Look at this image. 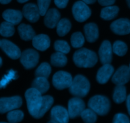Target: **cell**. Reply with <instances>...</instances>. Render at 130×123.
I'll return each instance as SVG.
<instances>
[{
    "label": "cell",
    "instance_id": "6da1fadb",
    "mask_svg": "<svg viewBox=\"0 0 130 123\" xmlns=\"http://www.w3.org/2000/svg\"><path fill=\"white\" fill-rule=\"evenodd\" d=\"M73 60L77 67L91 68L97 63L98 57L92 51L83 48L74 54Z\"/></svg>",
    "mask_w": 130,
    "mask_h": 123
},
{
    "label": "cell",
    "instance_id": "7a4b0ae2",
    "mask_svg": "<svg viewBox=\"0 0 130 123\" xmlns=\"http://www.w3.org/2000/svg\"><path fill=\"white\" fill-rule=\"evenodd\" d=\"M43 97L42 93L34 88H29L25 93L28 111L29 114L34 118L37 117L40 109Z\"/></svg>",
    "mask_w": 130,
    "mask_h": 123
},
{
    "label": "cell",
    "instance_id": "3957f363",
    "mask_svg": "<svg viewBox=\"0 0 130 123\" xmlns=\"http://www.w3.org/2000/svg\"><path fill=\"white\" fill-rule=\"evenodd\" d=\"M90 84L87 78L83 75H77L73 80L69 87L72 95L76 97H84L88 93Z\"/></svg>",
    "mask_w": 130,
    "mask_h": 123
},
{
    "label": "cell",
    "instance_id": "277c9868",
    "mask_svg": "<svg viewBox=\"0 0 130 123\" xmlns=\"http://www.w3.org/2000/svg\"><path fill=\"white\" fill-rule=\"evenodd\" d=\"M89 108L92 109L96 114L105 116L110 111V101L106 97L96 95L91 98L88 104Z\"/></svg>",
    "mask_w": 130,
    "mask_h": 123
},
{
    "label": "cell",
    "instance_id": "5b68a950",
    "mask_svg": "<svg viewBox=\"0 0 130 123\" xmlns=\"http://www.w3.org/2000/svg\"><path fill=\"white\" fill-rule=\"evenodd\" d=\"M72 10L74 17L79 22L86 21L91 15V11L89 6L83 1H78L75 3Z\"/></svg>",
    "mask_w": 130,
    "mask_h": 123
},
{
    "label": "cell",
    "instance_id": "8992f818",
    "mask_svg": "<svg viewBox=\"0 0 130 123\" xmlns=\"http://www.w3.org/2000/svg\"><path fill=\"white\" fill-rule=\"evenodd\" d=\"M22 104V100L19 96L3 97L0 99V114H4L19 108Z\"/></svg>",
    "mask_w": 130,
    "mask_h": 123
},
{
    "label": "cell",
    "instance_id": "52a82bcc",
    "mask_svg": "<svg viewBox=\"0 0 130 123\" xmlns=\"http://www.w3.org/2000/svg\"><path fill=\"white\" fill-rule=\"evenodd\" d=\"M72 76L67 72L58 71L53 75L52 82L53 86L57 89L63 90L65 88H69L72 82Z\"/></svg>",
    "mask_w": 130,
    "mask_h": 123
},
{
    "label": "cell",
    "instance_id": "ba28073f",
    "mask_svg": "<svg viewBox=\"0 0 130 123\" xmlns=\"http://www.w3.org/2000/svg\"><path fill=\"white\" fill-rule=\"evenodd\" d=\"M39 61V54L33 49H27L21 54L20 62L25 69H31Z\"/></svg>",
    "mask_w": 130,
    "mask_h": 123
},
{
    "label": "cell",
    "instance_id": "9c48e42d",
    "mask_svg": "<svg viewBox=\"0 0 130 123\" xmlns=\"http://www.w3.org/2000/svg\"><path fill=\"white\" fill-rule=\"evenodd\" d=\"M85 109V102L79 97H74L69 101L68 112L70 118L74 119L81 116Z\"/></svg>",
    "mask_w": 130,
    "mask_h": 123
},
{
    "label": "cell",
    "instance_id": "30bf717a",
    "mask_svg": "<svg viewBox=\"0 0 130 123\" xmlns=\"http://www.w3.org/2000/svg\"><path fill=\"white\" fill-rule=\"evenodd\" d=\"M0 47L11 59H17L21 56L22 53L20 49L10 40L6 39L1 40Z\"/></svg>",
    "mask_w": 130,
    "mask_h": 123
},
{
    "label": "cell",
    "instance_id": "8fae6325",
    "mask_svg": "<svg viewBox=\"0 0 130 123\" xmlns=\"http://www.w3.org/2000/svg\"><path fill=\"white\" fill-rule=\"evenodd\" d=\"M110 29L116 34L124 35L130 33V20L128 18H120L113 21Z\"/></svg>",
    "mask_w": 130,
    "mask_h": 123
},
{
    "label": "cell",
    "instance_id": "7c38bea8",
    "mask_svg": "<svg viewBox=\"0 0 130 123\" xmlns=\"http://www.w3.org/2000/svg\"><path fill=\"white\" fill-rule=\"evenodd\" d=\"M129 80L130 70L127 66H122L118 68L112 78L113 83L117 85H124Z\"/></svg>",
    "mask_w": 130,
    "mask_h": 123
},
{
    "label": "cell",
    "instance_id": "4fadbf2b",
    "mask_svg": "<svg viewBox=\"0 0 130 123\" xmlns=\"http://www.w3.org/2000/svg\"><path fill=\"white\" fill-rule=\"evenodd\" d=\"M51 118L58 123H68L70 117L68 111L66 108L57 106L53 107L51 111Z\"/></svg>",
    "mask_w": 130,
    "mask_h": 123
},
{
    "label": "cell",
    "instance_id": "5bb4252c",
    "mask_svg": "<svg viewBox=\"0 0 130 123\" xmlns=\"http://www.w3.org/2000/svg\"><path fill=\"white\" fill-rule=\"evenodd\" d=\"M22 14L27 20L32 23L36 22L41 15L38 5L34 3L25 5L23 7Z\"/></svg>",
    "mask_w": 130,
    "mask_h": 123
},
{
    "label": "cell",
    "instance_id": "9a60e30c",
    "mask_svg": "<svg viewBox=\"0 0 130 123\" xmlns=\"http://www.w3.org/2000/svg\"><path fill=\"white\" fill-rule=\"evenodd\" d=\"M112 47L110 42L108 40L103 42L99 51L100 61L103 64H110L112 61Z\"/></svg>",
    "mask_w": 130,
    "mask_h": 123
},
{
    "label": "cell",
    "instance_id": "2e32d148",
    "mask_svg": "<svg viewBox=\"0 0 130 123\" xmlns=\"http://www.w3.org/2000/svg\"><path fill=\"white\" fill-rule=\"evenodd\" d=\"M60 19V13L55 8L48 10L44 19V25L50 29H53L57 25Z\"/></svg>",
    "mask_w": 130,
    "mask_h": 123
},
{
    "label": "cell",
    "instance_id": "e0dca14e",
    "mask_svg": "<svg viewBox=\"0 0 130 123\" xmlns=\"http://www.w3.org/2000/svg\"><path fill=\"white\" fill-rule=\"evenodd\" d=\"M114 69L110 64H104L99 69L96 75V80L100 84L106 83L114 73Z\"/></svg>",
    "mask_w": 130,
    "mask_h": 123
},
{
    "label": "cell",
    "instance_id": "ac0fdd59",
    "mask_svg": "<svg viewBox=\"0 0 130 123\" xmlns=\"http://www.w3.org/2000/svg\"><path fill=\"white\" fill-rule=\"evenodd\" d=\"M2 16L6 21L12 23L13 25H17L21 21L23 17V14L19 10L8 9L3 13Z\"/></svg>",
    "mask_w": 130,
    "mask_h": 123
},
{
    "label": "cell",
    "instance_id": "d6986e66",
    "mask_svg": "<svg viewBox=\"0 0 130 123\" xmlns=\"http://www.w3.org/2000/svg\"><path fill=\"white\" fill-rule=\"evenodd\" d=\"M32 45L38 50L44 51L50 45V39L48 35L44 34L36 35L32 39Z\"/></svg>",
    "mask_w": 130,
    "mask_h": 123
},
{
    "label": "cell",
    "instance_id": "ffe728a7",
    "mask_svg": "<svg viewBox=\"0 0 130 123\" xmlns=\"http://www.w3.org/2000/svg\"><path fill=\"white\" fill-rule=\"evenodd\" d=\"M86 39L89 42H94L99 38V33L97 25L93 23H89L84 27Z\"/></svg>",
    "mask_w": 130,
    "mask_h": 123
},
{
    "label": "cell",
    "instance_id": "44dd1931",
    "mask_svg": "<svg viewBox=\"0 0 130 123\" xmlns=\"http://www.w3.org/2000/svg\"><path fill=\"white\" fill-rule=\"evenodd\" d=\"M18 31L21 39L26 41L32 40L33 38L36 36L35 32L32 27L26 24H20L18 27Z\"/></svg>",
    "mask_w": 130,
    "mask_h": 123
},
{
    "label": "cell",
    "instance_id": "7402d4cb",
    "mask_svg": "<svg viewBox=\"0 0 130 123\" xmlns=\"http://www.w3.org/2000/svg\"><path fill=\"white\" fill-rule=\"evenodd\" d=\"M32 87L41 93H44L49 89L50 84L46 78L38 77L33 81Z\"/></svg>",
    "mask_w": 130,
    "mask_h": 123
},
{
    "label": "cell",
    "instance_id": "603a6c76",
    "mask_svg": "<svg viewBox=\"0 0 130 123\" xmlns=\"http://www.w3.org/2000/svg\"><path fill=\"white\" fill-rule=\"evenodd\" d=\"M119 11V8L116 6H106L101 10L100 16L105 20H112L118 15Z\"/></svg>",
    "mask_w": 130,
    "mask_h": 123
},
{
    "label": "cell",
    "instance_id": "cb8c5ba5",
    "mask_svg": "<svg viewBox=\"0 0 130 123\" xmlns=\"http://www.w3.org/2000/svg\"><path fill=\"white\" fill-rule=\"evenodd\" d=\"M53 104V97L49 95L43 96L41 106L39 109L36 119L41 118L48 111Z\"/></svg>",
    "mask_w": 130,
    "mask_h": 123
},
{
    "label": "cell",
    "instance_id": "d4e9b609",
    "mask_svg": "<svg viewBox=\"0 0 130 123\" xmlns=\"http://www.w3.org/2000/svg\"><path fill=\"white\" fill-rule=\"evenodd\" d=\"M126 88L124 85H117L114 91L113 99L117 104H121L126 99Z\"/></svg>",
    "mask_w": 130,
    "mask_h": 123
},
{
    "label": "cell",
    "instance_id": "484cf974",
    "mask_svg": "<svg viewBox=\"0 0 130 123\" xmlns=\"http://www.w3.org/2000/svg\"><path fill=\"white\" fill-rule=\"evenodd\" d=\"M71 29V23L67 18H63L59 21L57 25V32L59 36H64L69 33Z\"/></svg>",
    "mask_w": 130,
    "mask_h": 123
},
{
    "label": "cell",
    "instance_id": "4316f807",
    "mask_svg": "<svg viewBox=\"0 0 130 123\" xmlns=\"http://www.w3.org/2000/svg\"><path fill=\"white\" fill-rule=\"evenodd\" d=\"M67 63V59L65 54L63 53L57 52L51 56V63L54 66L63 67L66 65Z\"/></svg>",
    "mask_w": 130,
    "mask_h": 123
},
{
    "label": "cell",
    "instance_id": "83f0119b",
    "mask_svg": "<svg viewBox=\"0 0 130 123\" xmlns=\"http://www.w3.org/2000/svg\"><path fill=\"white\" fill-rule=\"evenodd\" d=\"M15 33L14 25L8 21H4L0 25V35L5 37L12 36Z\"/></svg>",
    "mask_w": 130,
    "mask_h": 123
},
{
    "label": "cell",
    "instance_id": "f1b7e54d",
    "mask_svg": "<svg viewBox=\"0 0 130 123\" xmlns=\"http://www.w3.org/2000/svg\"><path fill=\"white\" fill-rule=\"evenodd\" d=\"M52 71L50 65L47 63H43L39 66L36 70L35 75L37 77H44L48 78Z\"/></svg>",
    "mask_w": 130,
    "mask_h": 123
},
{
    "label": "cell",
    "instance_id": "f546056e",
    "mask_svg": "<svg viewBox=\"0 0 130 123\" xmlns=\"http://www.w3.org/2000/svg\"><path fill=\"white\" fill-rule=\"evenodd\" d=\"M81 116L85 123H95L97 119L96 113L91 109L84 110Z\"/></svg>",
    "mask_w": 130,
    "mask_h": 123
},
{
    "label": "cell",
    "instance_id": "4dcf8cb0",
    "mask_svg": "<svg viewBox=\"0 0 130 123\" xmlns=\"http://www.w3.org/2000/svg\"><path fill=\"white\" fill-rule=\"evenodd\" d=\"M112 51L118 56H123L126 54L128 47L124 42L118 40V41H116L113 44Z\"/></svg>",
    "mask_w": 130,
    "mask_h": 123
},
{
    "label": "cell",
    "instance_id": "1f68e13d",
    "mask_svg": "<svg viewBox=\"0 0 130 123\" xmlns=\"http://www.w3.org/2000/svg\"><path fill=\"white\" fill-rule=\"evenodd\" d=\"M6 117L10 123H18L22 121L24 113L19 110H13L8 112Z\"/></svg>",
    "mask_w": 130,
    "mask_h": 123
},
{
    "label": "cell",
    "instance_id": "d6a6232c",
    "mask_svg": "<svg viewBox=\"0 0 130 123\" xmlns=\"http://www.w3.org/2000/svg\"><path fill=\"white\" fill-rule=\"evenodd\" d=\"M71 42L73 47L80 48L83 45L84 43H85V37L82 33H74L71 36Z\"/></svg>",
    "mask_w": 130,
    "mask_h": 123
},
{
    "label": "cell",
    "instance_id": "836d02e7",
    "mask_svg": "<svg viewBox=\"0 0 130 123\" xmlns=\"http://www.w3.org/2000/svg\"><path fill=\"white\" fill-rule=\"evenodd\" d=\"M54 48L57 52L67 54L70 51V46L68 43L64 40H57L55 42Z\"/></svg>",
    "mask_w": 130,
    "mask_h": 123
},
{
    "label": "cell",
    "instance_id": "e575fe53",
    "mask_svg": "<svg viewBox=\"0 0 130 123\" xmlns=\"http://www.w3.org/2000/svg\"><path fill=\"white\" fill-rule=\"evenodd\" d=\"M39 13L41 16L46 15L51 3V0H37Z\"/></svg>",
    "mask_w": 130,
    "mask_h": 123
},
{
    "label": "cell",
    "instance_id": "d590c367",
    "mask_svg": "<svg viewBox=\"0 0 130 123\" xmlns=\"http://www.w3.org/2000/svg\"><path fill=\"white\" fill-rule=\"evenodd\" d=\"M16 76V73L14 71L11 70L9 73L4 77V78L0 82V88H4L12 79H14Z\"/></svg>",
    "mask_w": 130,
    "mask_h": 123
},
{
    "label": "cell",
    "instance_id": "8d00e7d4",
    "mask_svg": "<svg viewBox=\"0 0 130 123\" xmlns=\"http://www.w3.org/2000/svg\"><path fill=\"white\" fill-rule=\"evenodd\" d=\"M113 123H130L129 119L123 114H117L113 119Z\"/></svg>",
    "mask_w": 130,
    "mask_h": 123
},
{
    "label": "cell",
    "instance_id": "74e56055",
    "mask_svg": "<svg viewBox=\"0 0 130 123\" xmlns=\"http://www.w3.org/2000/svg\"><path fill=\"white\" fill-rule=\"evenodd\" d=\"M69 0H54L56 6L61 9L65 8L68 4Z\"/></svg>",
    "mask_w": 130,
    "mask_h": 123
},
{
    "label": "cell",
    "instance_id": "f35d334b",
    "mask_svg": "<svg viewBox=\"0 0 130 123\" xmlns=\"http://www.w3.org/2000/svg\"><path fill=\"white\" fill-rule=\"evenodd\" d=\"M115 1L116 0H98L99 4L104 6H112L115 3Z\"/></svg>",
    "mask_w": 130,
    "mask_h": 123
},
{
    "label": "cell",
    "instance_id": "ab89813d",
    "mask_svg": "<svg viewBox=\"0 0 130 123\" xmlns=\"http://www.w3.org/2000/svg\"><path fill=\"white\" fill-rule=\"evenodd\" d=\"M126 106L127 109H128V113L130 115V95H129L126 98Z\"/></svg>",
    "mask_w": 130,
    "mask_h": 123
},
{
    "label": "cell",
    "instance_id": "60d3db41",
    "mask_svg": "<svg viewBox=\"0 0 130 123\" xmlns=\"http://www.w3.org/2000/svg\"><path fill=\"white\" fill-rule=\"evenodd\" d=\"M84 3L86 4H88V5H91V4L95 3L96 0H82Z\"/></svg>",
    "mask_w": 130,
    "mask_h": 123
},
{
    "label": "cell",
    "instance_id": "b9f144b4",
    "mask_svg": "<svg viewBox=\"0 0 130 123\" xmlns=\"http://www.w3.org/2000/svg\"><path fill=\"white\" fill-rule=\"evenodd\" d=\"M11 0H0V3L3 5H6L11 2Z\"/></svg>",
    "mask_w": 130,
    "mask_h": 123
},
{
    "label": "cell",
    "instance_id": "7bdbcfd3",
    "mask_svg": "<svg viewBox=\"0 0 130 123\" xmlns=\"http://www.w3.org/2000/svg\"><path fill=\"white\" fill-rule=\"evenodd\" d=\"M19 3H24L27 2V1H29V0H17Z\"/></svg>",
    "mask_w": 130,
    "mask_h": 123
},
{
    "label": "cell",
    "instance_id": "ee69618b",
    "mask_svg": "<svg viewBox=\"0 0 130 123\" xmlns=\"http://www.w3.org/2000/svg\"><path fill=\"white\" fill-rule=\"evenodd\" d=\"M127 4H128V6H129V8H130V0H126Z\"/></svg>",
    "mask_w": 130,
    "mask_h": 123
},
{
    "label": "cell",
    "instance_id": "f6af8a7d",
    "mask_svg": "<svg viewBox=\"0 0 130 123\" xmlns=\"http://www.w3.org/2000/svg\"><path fill=\"white\" fill-rule=\"evenodd\" d=\"M48 123H58V122H56V121H53V120H51V121H50Z\"/></svg>",
    "mask_w": 130,
    "mask_h": 123
},
{
    "label": "cell",
    "instance_id": "bcb514c9",
    "mask_svg": "<svg viewBox=\"0 0 130 123\" xmlns=\"http://www.w3.org/2000/svg\"><path fill=\"white\" fill-rule=\"evenodd\" d=\"M1 65H2V59L0 58V67L1 66Z\"/></svg>",
    "mask_w": 130,
    "mask_h": 123
},
{
    "label": "cell",
    "instance_id": "7dc6e473",
    "mask_svg": "<svg viewBox=\"0 0 130 123\" xmlns=\"http://www.w3.org/2000/svg\"><path fill=\"white\" fill-rule=\"evenodd\" d=\"M0 123H7V122H1Z\"/></svg>",
    "mask_w": 130,
    "mask_h": 123
},
{
    "label": "cell",
    "instance_id": "c3c4849f",
    "mask_svg": "<svg viewBox=\"0 0 130 123\" xmlns=\"http://www.w3.org/2000/svg\"><path fill=\"white\" fill-rule=\"evenodd\" d=\"M129 70H130V64H129Z\"/></svg>",
    "mask_w": 130,
    "mask_h": 123
},
{
    "label": "cell",
    "instance_id": "681fc988",
    "mask_svg": "<svg viewBox=\"0 0 130 123\" xmlns=\"http://www.w3.org/2000/svg\"><path fill=\"white\" fill-rule=\"evenodd\" d=\"M0 42H1V40H0Z\"/></svg>",
    "mask_w": 130,
    "mask_h": 123
}]
</instances>
